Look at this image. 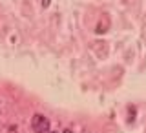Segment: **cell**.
<instances>
[{
  "mask_svg": "<svg viewBox=\"0 0 146 133\" xmlns=\"http://www.w3.org/2000/svg\"><path fill=\"white\" fill-rule=\"evenodd\" d=\"M121 2H122V4H128V2H130V0H121Z\"/></svg>",
  "mask_w": 146,
  "mask_h": 133,
  "instance_id": "cell-7",
  "label": "cell"
},
{
  "mask_svg": "<svg viewBox=\"0 0 146 133\" xmlns=\"http://www.w3.org/2000/svg\"><path fill=\"white\" fill-rule=\"evenodd\" d=\"M31 130H33V133H51L49 118L40 115V113H35L31 118Z\"/></svg>",
  "mask_w": 146,
  "mask_h": 133,
  "instance_id": "cell-1",
  "label": "cell"
},
{
  "mask_svg": "<svg viewBox=\"0 0 146 133\" xmlns=\"http://www.w3.org/2000/svg\"><path fill=\"white\" fill-rule=\"evenodd\" d=\"M7 133H22V131H20V126H18V124H9Z\"/></svg>",
  "mask_w": 146,
  "mask_h": 133,
  "instance_id": "cell-3",
  "label": "cell"
},
{
  "mask_svg": "<svg viewBox=\"0 0 146 133\" xmlns=\"http://www.w3.org/2000/svg\"><path fill=\"white\" fill-rule=\"evenodd\" d=\"M0 128H2V113H0Z\"/></svg>",
  "mask_w": 146,
  "mask_h": 133,
  "instance_id": "cell-5",
  "label": "cell"
},
{
  "mask_svg": "<svg viewBox=\"0 0 146 133\" xmlns=\"http://www.w3.org/2000/svg\"><path fill=\"white\" fill-rule=\"evenodd\" d=\"M108 29H110V17L104 13L102 18H100V20L97 22V26H95V33H97V35H104Z\"/></svg>",
  "mask_w": 146,
  "mask_h": 133,
  "instance_id": "cell-2",
  "label": "cell"
},
{
  "mask_svg": "<svg viewBox=\"0 0 146 133\" xmlns=\"http://www.w3.org/2000/svg\"><path fill=\"white\" fill-rule=\"evenodd\" d=\"M64 133H73V131L71 130H64Z\"/></svg>",
  "mask_w": 146,
  "mask_h": 133,
  "instance_id": "cell-6",
  "label": "cell"
},
{
  "mask_svg": "<svg viewBox=\"0 0 146 133\" xmlns=\"http://www.w3.org/2000/svg\"><path fill=\"white\" fill-rule=\"evenodd\" d=\"M38 2H40V6H42V7L46 9V7H49V4H51V0H38Z\"/></svg>",
  "mask_w": 146,
  "mask_h": 133,
  "instance_id": "cell-4",
  "label": "cell"
}]
</instances>
